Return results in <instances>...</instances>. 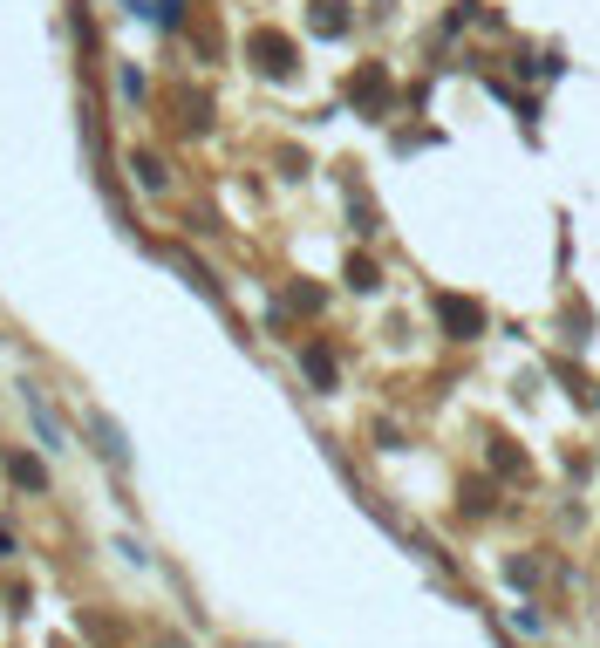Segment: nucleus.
Instances as JSON below:
<instances>
[{
  "label": "nucleus",
  "mask_w": 600,
  "mask_h": 648,
  "mask_svg": "<svg viewBox=\"0 0 600 648\" xmlns=\"http://www.w3.org/2000/svg\"><path fill=\"white\" fill-rule=\"evenodd\" d=\"M437 321H444L450 342H478L485 335V307L464 301V294H437Z\"/></svg>",
  "instance_id": "2"
},
{
  "label": "nucleus",
  "mask_w": 600,
  "mask_h": 648,
  "mask_svg": "<svg viewBox=\"0 0 600 648\" xmlns=\"http://www.w3.org/2000/svg\"><path fill=\"white\" fill-rule=\"evenodd\" d=\"M130 178H137L144 191H164V185H171V171H164V157H157V151H130Z\"/></svg>",
  "instance_id": "10"
},
{
  "label": "nucleus",
  "mask_w": 600,
  "mask_h": 648,
  "mask_svg": "<svg viewBox=\"0 0 600 648\" xmlns=\"http://www.w3.org/2000/svg\"><path fill=\"white\" fill-rule=\"evenodd\" d=\"M82 430H89V444L103 451V464H110V471H130V437H123V423H116V417L89 410V417H82Z\"/></svg>",
  "instance_id": "3"
},
{
  "label": "nucleus",
  "mask_w": 600,
  "mask_h": 648,
  "mask_svg": "<svg viewBox=\"0 0 600 648\" xmlns=\"http://www.w3.org/2000/svg\"><path fill=\"white\" fill-rule=\"evenodd\" d=\"M348 287H362V294H369V287H382V273H375L369 253H355V260H348Z\"/></svg>",
  "instance_id": "13"
},
{
  "label": "nucleus",
  "mask_w": 600,
  "mask_h": 648,
  "mask_svg": "<svg viewBox=\"0 0 600 648\" xmlns=\"http://www.w3.org/2000/svg\"><path fill=\"white\" fill-rule=\"evenodd\" d=\"M21 403H28V423H35V437H41V451H69V437H62V417L48 410V396H41L35 382L21 389Z\"/></svg>",
  "instance_id": "5"
},
{
  "label": "nucleus",
  "mask_w": 600,
  "mask_h": 648,
  "mask_svg": "<svg viewBox=\"0 0 600 648\" xmlns=\"http://www.w3.org/2000/svg\"><path fill=\"white\" fill-rule=\"evenodd\" d=\"M300 376L314 382V389H335V376H341V369H335V348H328V342H307V348H300Z\"/></svg>",
  "instance_id": "9"
},
{
  "label": "nucleus",
  "mask_w": 600,
  "mask_h": 648,
  "mask_svg": "<svg viewBox=\"0 0 600 648\" xmlns=\"http://www.w3.org/2000/svg\"><path fill=\"white\" fill-rule=\"evenodd\" d=\"M307 28H314V35H348V28H355V14H348V0H307Z\"/></svg>",
  "instance_id": "7"
},
{
  "label": "nucleus",
  "mask_w": 600,
  "mask_h": 648,
  "mask_svg": "<svg viewBox=\"0 0 600 648\" xmlns=\"http://www.w3.org/2000/svg\"><path fill=\"white\" fill-rule=\"evenodd\" d=\"M123 14H137V21H150V28H164V35H178L191 14V0H123Z\"/></svg>",
  "instance_id": "6"
},
{
  "label": "nucleus",
  "mask_w": 600,
  "mask_h": 648,
  "mask_svg": "<svg viewBox=\"0 0 600 648\" xmlns=\"http://www.w3.org/2000/svg\"><path fill=\"white\" fill-rule=\"evenodd\" d=\"M348 103H355V110H369V116H382V110H389V69H382V62L355 69V82H348Z\"/></svg>",
  "instance_id": "4"
},
{
  "label": "nucleus",
  "mask_w": 600,
  "mask_h": 648,
  "mask_svg": "<svg viewBox=\"0 0 600 648\" xmlns=\"http://www.w3.org/2000/svg\"><path fill=\"white\" fill-rule=\"evenodd\" d=\"M246 55H253V69L273 76V82H294V69H300V41L280 35V28H253V35H246Z\"/></svg>",
  "instance_id": "1"
},
{
  "label": "nucleus",
  "mask_w": 600,
  "mask_h": 648,
  "mask_svg": "<svg viewBox=\"0 0 600 648\" xmlns=\"http://www.w3.org/2000/svg\"><path fill=\"white\" fill-rule=\"evenodd\" d=\"M7 485H14V492H48V464L41 458H28V451H7Z\"/></svg>",
  "instance_id": "8"
},
{
  "label": "nucleus",
  "mask_w": 600,
  "mask_h": 648,
  "mask_svg": "<svg viewBox=\"0 0 600 648\" xmlns=\"http://www.w3.org/2000/svg\"><path fill=\"white\" fill-rule=\"evenodd\" d=\"M491 471H505V478H525V451L512 437H491Z\"/></svg>",
  "instance_id": "12"
},
{
  "label": "nucleus",
  "mask_w": 600,
  "mask_h": 648,
  "mask_svg": "<svg viewBox=\"0 0 600 648\" xmlns=\"http://www.w3.org/2000/svg\"><path fill=\"white\" fill-rule=\"evenodd\" d=\"M116 89H123V103H130V110H144V103H150V82H144V69H137V62H116Z\"/></svg>",
  "instance_id": "11"
},
{
  "label": "nucleus",
  "mask_w": 600,
  "mask_h": 648,
  "mask_svg": "<svg viewBox=\"0 0 600 648\" xmlns=\"http://www.w3.org/2000/svg\"><path fill=\"white\" fill-rule=\"evenodd\" d=\"M505 573H512V587H532V580H539V567H532V560H512Z\"/></svg>",
  "instance_id": "14"
}]
</instances>
